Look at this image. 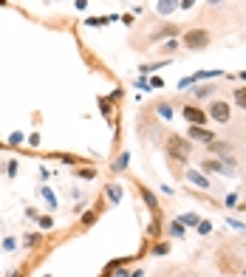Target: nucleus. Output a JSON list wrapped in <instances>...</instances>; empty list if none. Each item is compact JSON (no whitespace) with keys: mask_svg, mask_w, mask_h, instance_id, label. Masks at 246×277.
I'll return each mask as SVG.
<instances>
[{"mask_svg":"<svg viewBox=\"0 0 246 277\" xmlns=\"http://www.w3.org/2000/svg\"><path fill=\"white\" fill-rule=\"evenodd\" d=\"M181 116H184L190 125H198V128H204L207 119H210V116H207L201 108H195V105H184V108H181Z\"/></svg>","mask_w":246,"mask_h":277,"instance_id":"423d86ee","label":"nucleus"},{"mask_svg":"<svg viewBox=\"0 0 246 277\" xmlns=\"http://www.w3.org/2000/svg\"><path fill=\"white\" fill-rule=\"evenodd\" d=\"M241 79H244V82H246V71H241Z\"/></svg>","mask_w":246,"mask_h":277,"instance_id":"4c0bfd02","label":"nucleus"},{"mask_svg":"<svg viewBox=\"0 0 246 277\" xmlns=\"http://www.w3.org/2000/svg\"><path fill=\"white\" fill-rule=\"evenodd\" d=\"M170 235H173V238H184V224H181V221H173V224H170Z\"/></svg>","mask_w":246,"mask_h":277,"instance_id":"4be33fe9","label":"nucleus"},{"mask_svg":"<svg viewBox=\"0 0 246 277\" xmlns=\"http://www.w3.org/2000/svg\"><path fill=\"white\" fill-rule=\"evenodd\" d=\"M164 150H167V156L173 158V161H184V158L190 156V150H193V138L181 136V133H170V136L164 138Z\"/></svg>","mask_w":246,"mask_h":277,"instance_id":"f257e3e1","label":"nucleus"},{"mask_svg":"<svg viewBox=\"0 0 246 277\" xmlns=\"http://www.w3.org/2000/svg\"><path fill=\"white\" fill-rule=\"evenodd\" d=\"M150 85H153V88H161V85H164V79H161V77H153V79H150Z\"/></svg>","mask_w":246,"mask_h":277,"instance_id":"473e14b6","label":"nucleus"},{"mask_svg":"<svg viewBox=\"0 0 246 277\" xmlns=\"http://www.w3.org/2000/svg\"><path fill=\"white\" fill-rule=\"evenodd\" d=\"M136 85H139L141 91H147V88H150V82H147V79H136Z\"/></svg>","mask_w":246,"mask_h":277,"instance_id":"72a5a7b5","label":"nucleus"},{"mask_svg":"<svg viewBox=\"0 0 246 277\" xmlns=\"http://www.w3.org/2000/svg\"><path fill=\"white\" fill-rule=\"evenodd\" d=\"M105 198H108V201H111V204L116 207V204L122 201V187H119L116 181H111V184L105 187Z\"/></svg>","mask_w":246,"mask_h":277,"instance_id":"1a4fd4ad","label":"nucleus"},{"mask_svg":"<svg viewBox=\"0 0 246 277\" xmlns=\"http://www.w3.org/2000/svg\"><path fill=\"white\" fill-rule=\"evenodd\" d=\"M187 178H190V181H193L195 187H201V190H210V187H212L210 178H207V175H201L198 170H190V173H187Z\"/></svg>","mask_w":246,"mask_h":277,"instance_id":"9d476101","label":"nucleus"},{"mask_svg":"<svg viewBox=\"0 0 246 277\" xmlns=\"http://www.w3.org/2000/svg\"><path fill=\"white\" fill-rule=\"evenodd\" d=\"M6 173H9L11 178L17 175V158H11V161H9V167H6Z\"/></svg>","mask_w":246,"mask_h":277,"instance_id":"c85d7f7f","label":"nucleus"},{"mask_svg":"<svg viewBox=\"0 0 246 277\" xmlns=\"http://www.w3.org/2000/svg\"><path fill=\"white\" fill-rule=\"evenodd\" d=\"M147 235H150V238H161V218H153V221H150Z\"/></svg>","mask_w":246,"mask_h":277,"instance_id":"a211bd4d","label":"nucleus"},{"mask_svg":"<svg viewBox=\"0 0 246 277\" xmlns=\"http://www.w3.org/2000/svg\"><path fill=\"white\" fill-rule=\"evenodd\" d=\"M195 6V0H181V3H178V9H193Z\"/></svg>","mask_w":246,"mask_h":277,"instance_id":"2f4dec72","label":"nucleus"},{"mask_svg":"<svg viewBox=\"0 0 246 277\" xmlns=\"http://www.w3.org/2000/svg\"><path fill=\"white\" fill-rule=\"evenodd\" d=\"M158 51H161V54H176V51H178V40H176V37H170V40L161 45Z\"/></svg>","mask_w":246,"mask_h":277,"instance_id":"6ab92c4d","label":"nucleus"},{"mask_svg":"<svg viewBox=\"0 0 246 277\" xmlns=\"http://www.w3.org/2000/svg\"><path fill=\"white\" fill-rule=\"evenodd\" d=\"M136 190H139L141 201H144V207L150 209V215H153V218H161V207H158L156 192H153V190H147V187H144L141 181H136Z\"/></svg>","mask_w":246,"mask_h":277,"instance_id":"20e7f679","label":"nucleus"},{"mask_svg":"<svg viewBox=\"0 0 246 277\" xmlns=\"http://www.w3.org/2000/svg\"><path fill=\"white\" fill-rule=\"evenodd\" d=\"M187 138H198V141H204V144H212L215 141V133L212 130H207V128H198V125H190V130H187Z\"/></svg>","mask_w":246,"mask_h":277,"instance_id":"0eeeda50","label":"nucleus"},{"mask_svg":"<svg viewBox=\"0 0 246 277\" xmlns=\"http://www.w3.org/2000/svg\"><path fill=\"white\" fill-rule=\"evenodd\" d=\"M74 6H77V9H88V0H77Z\"/></svg>","mask_w":246,"mask_h":277,"instance_id":"c9c22d12","label":"nucleus"},{"mask_svg":"<svg viewBox=\"0 0 246 277\" xmlns=\"http://www.w3.org/2000/svg\"><path fill=\"white\" fill-rule=\"evenodd\" d=\"M77 175L79 178H85V181H91V178H97V170H94V167H79Z\"/></svg>","mask_w":246,"mask_h":277,"instance_id":"aec40b11","label":"nucleus"},{"mask_svg":"<svg viewBox=\"0 0 246 277\" xmlns=\"http://www.w3.org/2000/svg\"><path fill=\"white\" fill-rule=\"evenodd\" d=\"M181 34V26H161V28H156L153 34H150V40L153 43H158V40H167V37H178Z\"/></svg>","mask_w":246,"mask_h":277,"instance_id":"6e6552de","label":"nucleus"},{"mask_svg":"<svg viewBox=\"0 0 246 277\" xmlns=\"http://www.w3.org/2000/svg\"><path fill=\"white\" fill-rule=\"evenodd\" d=\"M14 246H17V241H14V238H6V241H3V249H6V252H11Z\"/></svg>","mask_w":246,"mask_h":277,"instance_id":"7c9ffc66","label":"nucleus"},{"mask_svg":"<svg viewBox=\"0 0 246 277\" xmlns=\"http://www.w3.org/2000/svg\"><path fill=\"white\" fill-rule=\"evenodd\" d=\"M167 252H170V243H164V241H161V243H153V255H167Z\"/></svg>","mask_w":246,"mask_h":277,"instance_id":"5701e85b","label":"nucleus"},{"mask_svg":"<svg viewBox=\"0 0 246 277\" xmlns=\"http://www.w3.org/2000/svg\"><path fill=\"white\" fill-rule=\"evenodd\" d=\"M210 94H212L210 85H195V88H193V96H195V99H204V96H210Z\"/></svg>","mask_w":246,"mask_h":277,"instance_id":"412c9836","label":"nucleus"},{"mask_svg":"<svg viewBox=\"0 0 246 277\" xmlns=\"http://www.w3.org/2000/svg\"><path fill=\"white\" fill-rule=\"evenodd\" d=\"M99 277H111V266H108V269H105V272H102Z\"/></svg>","mask_w":246,"mask_h":277,"instance_id":"e433bc0d","label":"nucleus"},{"mask_svg":"<svg viewBox=\"0 0 246 277\" xmlns=\"http://www.w3.org/2000/svg\"><path fill=\"white\" fill-rule=\"evenodd\" d=\"M156 113L161 116V119H173V108H170L167 102H158L156 105Z\"/></svg>","mask_w":246,"mask_h":277,"instance_id":"f3484780","label":"nucleus"},{"mask_svg":"<svg viewBox=\"0 0 246 277\" xmlns=\"http://www.w3.org/2000/svg\"><path fill=\"white\" fill-rule=\"evenodd\" d=\"M210 40H212V34L207 28H187L181 34V43H184L187 51H204L210 45Z\"/></svg>","mask_w":246,"mask_h":277,"instance_id":"f03ea898","label":"nucleus"},{"mask_svg":"<svg viewBox=\"0 0 246 277\" xmlns=\"http://www.w3.org/2000/svg\"><path fill=\"white\" fill-rule=\"evenodd\" d=\"M51 226H54V221H51L48 215H43V218H40V229H43V232H45V229H51Z\"/></svg>","mask_w":246,"mask_h":277,"instance_id":"cd10ccee","label":"nucleus"},{"mask_svg":"<svg viewBox=\"0 0 246 277\" xmlns=\"http://www.w3.org/2000/svg\"><path fill=\"white\" fill-rule=\"evenodd\" d=\"M170 60H161V62H144V65H139V74H153V71H158L161 65H167Z\"/></svg>","mask_w":246,"mask_h":277,"instance_id":"dca6fc26","label":"nucleus"},{"mask_svg":"<svg viewBox=\"0 0 246 277\" xmlns=\"http://www.w3.org/2000/svg\"><path fill=\"white\" fill-rule=\"evenodd\" d=\"M99 108H102V113L111 111V105H108V99H99Z\"/></svg>","mask_w":246,"mask_h":277,"instance_id":"f704fd0d","label":"nucleus"},{"mask_svg":"<svg viewBox=\"0 0 246 277\" xmlns=\"http://www.w3.org/2000/svg\"><path fill=\"white\" fill-rule=\"evenodd\" d=\"M99 212H102V209H94V212H85V215H82V221H79V226H82V229H88V226H94L99 221Z\"/></svg>","mask_w":246,"mask_h":277,"instance_id":"f8f14e48","label":"nucleus"},{"mask_svg":"<svg viewBox=\"0 0 246 277\" xmlns=\"http://www.w3.org/2000/svg\"><path fill=\"white\" fill-rule=\"evenodd\" d=\"M0 150H3V144H0Z\"/></svg>","mask_w":246,"mask_h":277,"instance_id":"a19ab883","label":"nucleus"},{"mask_svg":"<svg viewBox=\"0 0 246 277\" xmlns=\"http://www.w3.org/2000/svg\"><path fill=\"white\" fill-rule=\"evenodd\" d=\"M43 277H51V275H43Z\"/></svg>","mask_w":246,"mask_h":277,"instance_id":"ea45409f","label":"nucleus"},{"mask_svg":"<svg viewBox=\"0 0 246 277\" xmlns=\"http://www.w3.org/2000/svg\"><path fill=\"white\" fill-rule=\"evenodd\" d=\"M210 150H212V153H224V156H229V153H232V144H229V141H218V138H215V141L210 144Z\"/></svg>","mask_w":246,"mask_h":277,"instance_id":"4468645a","label":"nucleus"},{"mask_svg":"<svg viewBox=\"0 0 246 277\" xmlns=\"http://www.w3.org/2000/svg\"><path fill=\"white\" fill-rule=\"evenodd\" d=\"M178 3H181V0H158L156 11H158V14H173V11L178 9Z\"/></svg>","mask_w":246,"mask_h":277,"instance_id":"9b49d317","label":"nucleus"},{"mask_svg":"<svg viewBox=\"0 0 246 277\" xmlns=\"http://www.w3.org/2000/svg\"><path fill=\"white\" fill-rule=\"evenodd\" d=\"M127 161H130V156H127V153H119L116 161L111 164V170H114V173H122V170H127Z\"/></svg>","mask_w":246,"mask_h":277,"instance_id":"ddd939ff","label":"nucleus"},{"mask_svg":"<svg viewBox=\"0 0 246 277\" xmlns=\"http://www.w3.org/2000/svg\"><path fill=\"white\" fill-rule=\"evenodd\" d=\"M40 192H43V198H45V204H48V207H57V198H54V192L48 190V187H43Z\"/></svg>","mask_w":246,"mask_h":277,"instance_id":"b1692460","label":"nucleus"},{"mask_svg":"<svg viewBox=\"0 0 246 277\" xmlns=\"http://www.w3.org/2000/svg\"><path fill=\"white\" fill-rule=\"evenodd\" d=\"M232 99H235L238 108H244V111H246V85L235 88V91H232Z\"/></svg>","mask_w":246,"mask_h":277,"instance_id":"2eb2a0df","label":"nucleus"},{"mask_svg":"<svg viewBox=\"0 0 246 277\" xmlns=\"http://www.w3.org/2000/svg\"><path fill=\"white\" fill-rule=\"evenodd\" d=\"M207 116H210V119H215V122H221V125H227V122L232 119V105L224 102V99H215V102L210 105Z\"/></svg>","mask_w":246,"mask_h":277,"instance_id":"7ed1b4c3","label":"nucleus"},{"mask_svg":"<svg viewBox=\"0 0 246 277\" xmlns=\"http://www.w3.org/2000/svg\"><path fill=\"white\" fill-rule=\"evenodd\" d=\"M204 173H218V175H232L235 164H224V158H204L201 161Z\"/></svg>","mask_w":246,"mask_h":277,"instance_id":"39448f33","label":"nucleus"},{"mask_svg":"<svg viewBox=\"0 0 246 277\" xmlns=\"http://www.w3.org/2000/svg\"><path fill=\"white\" fill-rule=\"evenodd\" d=\"M198 232H201V235H210V232H212V224H210V221H198Z\"/></svg>","mask_w":246,"mask_h":277,"instance_id":"bb28decb","label":"nucleus"},{"mask_svg":"<svg viewBox=\"0 0 246 277\" xmlns=\"http://www.w3.org/2000/svg\"><path fill=\"white\" fill-rule=\"evenodd\" d=\"M178 221H181L184 226H198V215H193V212H190V215H184V218H178Z\"/></svg>","mask_w":246,"mask_h":277,"instance_id":"393cba45","label":"nucleus"},{"mask_svg":"<svg viewBox=\"0 0 246 277\" xmlns=\"http://www.w3.org/2000/svg\"><path fill=\"white\" fill-rule=\"evenodd\" d=\"M40 238H43L40 232H37V235H28V238H26L23 243H26V246H34V243H40Z\"/></svg>","mask_w":246,"mask_h":277,"instance_id":"c756f323","label":"nucleus"},{"mask_svg":"<svg viewBox=\"0 0 246 277\" xmlns=\"http://www.w3.org/2000/svg\"><path fill=\"white\" fill-rule=\"evenodd\" d=\"M23 138H26V136L17 130V133H11V136H9V144H14V147H17V144H23Z\"/></svg>","mask_w":246,"mask_h":277,"instance_id":"a878e982","label":"nucleus"},{"mask_svg":"<svg viewBox=\"0 0 246 277\" xmlns=\"http://www.w3.org/2000/svg\"><path fill=\"white\" fill-rule=\"evenodd\" d=\"M11 277H23V275H20V272H14V275H11Z\"/></svg>","mask_w":246,"mask_h":277,"instance_id":"58836bf2","label":"nucleus"}]
</instances>
